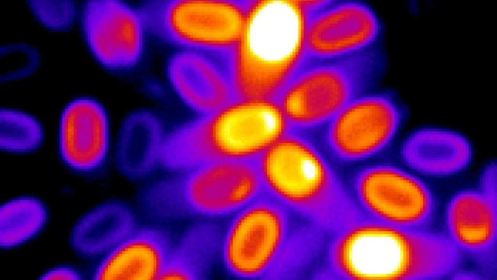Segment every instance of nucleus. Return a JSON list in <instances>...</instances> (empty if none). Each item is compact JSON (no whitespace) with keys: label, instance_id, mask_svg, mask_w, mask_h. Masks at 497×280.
<instances>
[{"label":"nucleus","instance_id":"1","mask_svg":"<svg viewBox=\"0 0 497 280\" xmlns=\"http://www.w3.org/2000/svg\"><path fill=\"white\" fill-rule=\"evenodd\" d=\"M334 234L326 273L336 279H442L458 263V251L447 235L402 228L365 215Z\"/></svg>","mask_w":497,"mask_h":280},{"label":"nucleus","instance_id":"2","mask_svg":"<svg viewBox=\"0 0 497 280\" xmlns=\"http://www.w3.org/2000/svg\"><path fill=\"white\" fill-rule=\"evenodd\" d=\"M286 204L264 192L235 213L225 232L221 256L232 275L244 279L298 276L317 248L320 232Z\"/></svg>","mask_w":497,"mask_h":280},{"label":"nucleus","instance_id":"3","mask_svg":"<svg viewBox=\"0 0 497 280\" xmlns=\"http://www.w3.org/2000/svg\"><path fill=\"white\" fill-rule=\"evenodd\" d=\"M255 161L265 191L320 232L335 233L362 216L327 156L299 132L290 131Z\"/></svg>","mask_w":497,"mask_h":280},{"label":"nucleus","instance_id":"4","mask_svg":"<svg viewBox=\"0 0 497 280\" xmlns=\"http://www.w3.org/2000/svg\"><path fill=\"white\" fill-rule=\"evenodd\" d=\"M290 131L277 101L235 100L166 132L160 164L177 172L216 160L256 159Z\"/></svg>","mask_w":497,"mask_h":280},{"label":"nucleus","instance_id":"5","mask_svg":"<svg viewBox=\"0 0 497 280\" xmlns=\"http://www.w3.org/2000/svg\"><path fill=\"white\" fill-rule=\"evenodd\" d=\"M299 0L247 1L240 38L230 53L235 100L276 101L301 61Z\"/></svg>","mask_w":497,"mask_h":280},{"label":"nucleus","instance_id":"6","mask_svg":"<svg viewBox=\"0 0 497 280\" xmlns=\"http://www.w3.org/2000/svg\"><path fill=\"white\" fill-rule=\"evenodd\" d=\"M173 173L140 192L141 206L154 220L227 215L265 191L255 159L216 160Z\"/></svg>","mask_w":497,"mask_h":280},{"label":"nucleus","instance_id":"7","mask_svg":"<svg viewBox=\"0 0 497 280\" xmlns=\"http://www.w3.org/2000/svg\"><path fill=\"white\" fill-rule=\"evenodd\" d=\"M386 54L378 45L333 59L302 62L277 100L291 130L327 125L381 81Z\"/></svg>","mask_w":497,"mask_h":280},{"label":"nucleus","instance_id":"8","mask_svg":"<svg viewBox=\"0 0 497 280\" xmlns=\"http://www.w3.org/2000/svg\"><path fill=\"white\" fill-rule=\"evenodd\" d=\"M247 1L147 0L138 4L148 34L179 50L230 53L243 29Z\"/></svg>","mask_w":497,"mask_h":280},{"label":"nucleus","instance_id":"9","mask_svg":"<svg viewBox=\"0 0 497 280\" xmlns=\"http://www.w3.org/2000/svg\"><path fill=\"white\" fill-rule=\"evenodd\" d=\"M408 113L395 91L369 92L352 101L327 124L325 146L341 162L371 158L392 142Z\"/></svg>","mask_w":497,"mask_h":280},{"label":"nucleus","instance_id":"10","mask_svg":"<svg viewBox=\"0 0 497 280\" xmlns=\"http://www.w3.org/2000/svg\"><path fill=\"white\" fill-rule=\"evenodd\" d=\"M301 7L304 31L300 64L354 54L376 46L381 38L382 22L364 1L305 0Z\"/></svg>","mask_w":497,"mask_h":280},{"label":"nucleus","instance_id":"11","mask_svg":"<svg viewBox=\"0 0 497 280\" xmlns=\"http://www.w3.org/2000/svg\"><path fill=\"white\" fill-rule=\"evenodd\" d=\"M352 186L366 216L409 230H430L435 217L434 197L415 175L391 164L372 165L356 173Z\"/></svg>","mask_w":497,"mask_h":280},{"label":"nucleus","instance_id":"12","mask_svg":"<svg viewBox=\"0 0 497 280\" xmlns=\"http://www.w3.org/2000/svg\"><path fill=\"white\" fill-rule=\"evenodd\" d=\"M79 17L85 44L102 66L122 71L140 62L148 33L137 7L120 0H86Z\"/></svg>","mask_w":497,"mask_h":280},{"label":"nucleus","instance_id":"13","mask_svg":"<svg viewBox=\"0 0 497 280\" xmlns=\"http://www.w3.org/2000/svg\"><path fill=\"white\" fill-rule=\"evenodd\" d=\"M166 74L181 100L201 115L235 100L230 53L178 50L168 59Z\"/></svg>","mask_w":497,"mask_h":280},{"label":"nucleus","instance_id":"14","mask_svg":"<svg viewBox=\"0 0 497 280\" xmlns=\"http://www.w3.org/2000/svg\"><path fill=\"white\" fill-rule=\"evenodd\" d=\"M447 236L486 280L497 277V205L480 191L455 194L446 210Z\"/></svg>","mask_w":497,"mask_h":280},{"label":"nucleus","instance_id":"15","mask_svg":"<svg viewBox=\"0 0 497 280\" xmlns=\"http://www.w3.org/2000/svg\"><path fill=\"white\" fill-rule=\"evenodd\" d=\"M109 133L107 114L99 103L87 98L72 101L61 120L60 148L63 160L79 173L97 171L107 158Z\"/></svg>","mask_w":497,"mask_h":280},{"label":"nucleus","instance_id":"16","mask_svg":"<svg viewBox=\"0 0 497 280\" xmlns=\"http://www.w3.org/2000/svg\"><path fill=\"white\" fill-rule=\"evenodd\" d=\"M176 238L157 227H135L104 255L95 280H159L169 259Z\"/></svg>","mask_w":497,"mask_h":280},{"label":"nucleus","instance_id":"17","mask_svg":"<svg viewBox=\"0 0 497 280\" xmlns=\"http://www.w3.org/2000/svg\"><path fill=\"white\" fill-rule=\"evenodd\" d=\"M400 156L403 162L416 172L447 176L469 166L472 149L468 139L459 133L444 129L421 128L405 139Z\"/></svg>","mask_w":497,"mask_h":280},{"label":"nucleus","instance_id":"18","mask_svg":"<svg viewBox=\"0 0 497 280\" xmlns=\"http://www.w3.org/2000/svg\"><path fill=\"white\" fill-rule=\"evenodd\" d=\"M166 133L155 113L142 110L129 114L122 122L117 141L116 160L118 170L131 178L149 175L160 166Z\"/></svg>","mask_w":497,"mask_h":280},{"label":"nucleus","instance_id":"19","mask_svg":"<svg viewBox=\"0 0 497 280\" xmlns=\"http://www.w3.org/2000/svg\"><path fill=\"white\" fill-rule=\"evenodd\" d=\"M133 214L116 202L101 204L83 214L70 234V244L79 256L105 255L136 227Z\"/></svg>","mask_w":497,"mask_h":280},{"label":"nucleus","instance_id":"20","mask_svg":"<svg viewBox=\"0 0 497 280\" xmlns=\"http://www.w3.org/2000/svg\"><path fill=\"white\" fill-rule=\"evenodd\" d=\"M215 228L199 223L176 239L167 265L159 280H199L207 276L215 250Z\"/></svg>","mask_w":497,"mask_h":280},{"label":"nucleus","instance_id":"21","mask_svg":"<svg viewBox=\"0 0 497 280\" xmlns=\"http://www.w3.org/2000/svg\"><path fill=\"white\" fill-rule=\"evenodd\" d=\"M48 218L46 205L30 196L16 198L0 207V245L4 248L21 244L38 234Z\"/></svg>","mask_w":497,"mask_h":280},{"label":"nucleus","instance_id":"22","mask_svg":"<svg viewBox=\"0 0 497 280\" xmlns=\"http://www.w3.org/2000/svg\"><path fill=\"white\" fill-rule=\"evenodd\" d=\"M0 147L10 151L32 150L41 143L42 127L30 115L8 109L0 110Z\"/></svg>","mask_w":497,"mask_h":280},{"label":"nucleus","instance_id":"23","mask_svg":"<svg viewBox=\"0 0 497 280\" xmlns=\"http://www.w3.org/2000/svg\"><path fill=\"white\" fill-rule=\"evenodd\" d=\"M35 18L45 27L55 30H66L72 27L80 8L72 0H28Z\"/></svg>","mask_w":497,"mask_h":280},{"label":"nucleus","instance_id":"24","mask_svg":"<svg viewBox=\"0 0 497 280\" xmlns=\"http://www.w3.org/2000/svg\"><path fill=\"white\" fill-rule=\"evenodd\" d=\"M0 55L8 60L9 71L1 77L4 80L20 78L33 72L37 67L39 56L31 47L17 44L4 47Z\"/></svg>","mask_w":497,"mask_h":280},{"label":"nucleus","instance_id":"25","mask_svg":"<svg viewBox=\"0 0 497 280\" xmlns=\"http://www.w3.org/2000/svg\"><path fill=\"white\" fill-rule=\"evenodd\" d=\"M497 164L492 162L483 170L480 178V192L497 205Z\"/></svg>","mask_w":497,"mask_h":280},{"label":"nucleus","instance_id":"26","mask_svg":"<svg viewBox=\"0 0 497 280\" xmlns=\"http://www.w3.org/2000/svg\"><path fill=\"white\" fill-rule=\"evenodd\" d=\"M82 275L76 270L68 266H59L52 268L43 274L40 280H72L82 279Z\"/></svg>","mask_w":497,"mask_h":280}]
</instances>
